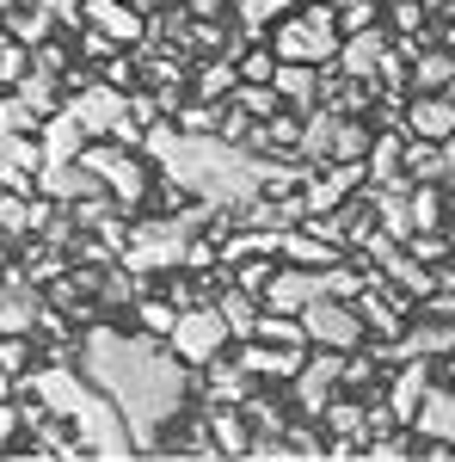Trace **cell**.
Instances as JSON below:
<instances>
[{"label": "cell", "instance_id": "6da1fadb", "mask_svg": "<svg viewBox=\"0 0 455 462\" xmlns=\"http://www.w3.org/2000/svg\"><path fill=\"white\" fill-rule=\"evenodd\" d=\"M80 376L123 413V426L136 438V450H160V426H173L185 413V364L167 339L154 333H123V327H86L74 339Z\"/></svg>", "mask_w": 455, "mask_h": 462}, {"label": "cell", "instance_id": "7a4b0ae2", "mask_svg": "<svg viewBox=\"0 0 455 462\" xmlns=\"http://www.w3.org/2000/svg\"><path fill=\"white\" fill-rule=\"evenodd\" d=\"M141 148L167 173V185L178 198H197V204L228 216L252 198H265V179H271V161H278V154H252L246 143H228V136H185L173 117H154L141 130Z\"/></svg>", "mask_w": 455, "mask_h": 462}, {"label": "cell", "instance_id": "3957f363", "mask_svg": "<svg viewBox=\"0 0 455 462\" xmlns=\"http://www.w3.org/2000/svg\"><path fill=\"white\" fill-rule=\"evenodd\" d=\"M19 394H37V401L74 431V444H80L86 457H105V462L136 457V438H130V426H123V413H117V407H111L80 370H68L62 357H50V364H37V370L25 364Z\"/></svg>", "mask_w": 455, "mask_h": 462}, {"label": "cell", "instance_id": "277c9868", "mask_svg": "<svg viewBox=\"0 0 455 462\" xmlns=\"http://www.w3.org/2000/svg\"><path fill=\"white\" fill-rule=\"evenodd\" d=\"M210 204H185L178 216H148V222H136L123 241H117V259H123V272H136V278H148V272H173L178 259H185V241H191V228L197 222H210Z\"/></svg>", "mask_w": 455, "mask_h": 462}, {"label": "cell", "instance_id": "5b68a950", "mask_svg": "<svg viewBox=\"0 0 455 462\" xmlns=\"http://www.w3.org/2000/svg\"><path fill=\"white\" fill-rule=\"evenodd\" d=\"M271 32V56L278 62H308V69H332V56H339V19H332V6L320 0V6H289L283 19L265 25Z\"/></svg>", "mask_w": 455, "mask_h": 462}, {"label": "cell", "instance_id": "8992f818", "mask_svg": "<svg viewBox=\"0 0 455 462\" xmlns=\"http://www.w3.org/2000/svg\"><path fill=\"white\" fill-rule=\"evenodd\" d=\"M74 161L99 179V191H105L117 210H136L141 198H148V161H141L136 148H123V143H86Z\"/></svg>", "mask_w": 455, "mask_h": 462}, {"label": "cell", "instance_id": "52a82bcc", "mask_svg": "<svg viewBox=\"0 0 455 462\" xmlns=\"http://www.w3.org/2000/svg\"><path fill=\"white\" fill-rule=\"evenodd\" d=\"M296 315H302L308 346H326V352H357V346L369 339V327L357 320V309H350L345 296H314V302H302Z\"/></svg>", "mask_w": 455, "mask_h": 462}, {"label": "cell", "instance_id": "ba28073f", "mask_svg": "<svg viewBox=\"0 0 455 462\" xmlns=\"http://www.w3.org/2000/svg\"><path fill=\"white\" fill-rule=\"evenodd\" d=\"M167 346L178 352V364H210V357L228 346V320H222L215 302H191V309H178V315H173Z\"/></svg>", "mask_w": 455, "mask_h": 462}, {"label": "cell", "instance_id": "9c48e42d", "mask_svg": "<svg viewBox=\"0 0 455 462\" xmlns=\"http://www.w3.org/2000/svg\"><path fill=\"white\" fill-rule=\"evenodd\" d=\"M62 106H68L74 124L86 130V143H93V136H117L123 124H136V117H130V93H117V87H105V80L80 87L74 99H62Z\"/></svg>", "mask_w": 455, "mask_h": 462}, {"label": "cell", "instance_id": "30bf717a", "mask_svg": "<svg viewBox=\"0 0 455 462\" xmlns=\"http://www.w3.org/2000/svg\"><path fill=\"white\" fill-rule=\"evenodd\" d=\"M339 370H345V352L308 346L302 370L289 376V389H296V407H302V420H320V407H326V401H332V389H339Z\"/></svg>", "mask_w": 455, "mask_h": 462}, {"label": "cell", "instance_id": "8fae6325", "mask_svg": "<svg viewBox=\"0 0 455 462\" xmlns=\"http://www.w3.org/2000/svg\"><path fill=\"white\" fill-rule=\"evenodd\" d=\"M37 173H43V148H37V130H19V136H0V191H37Z\"/></svg>", "mask_w": 455, "mask_h": 462}, {"label": "cell", "instance_id": "7c38bea8", "mask_svg": "<svg viewBox=\"0 0 455 462\" xmlns=\"http://www.w3.org/2000/svg\"><path fill=\"white\" fill-rule=\"evenodd\" d=\"M80 19L93 32H105L111 43H141L148 37V19H141V6H130V0H80Z\"/></svg>", "mask_w": 455, "mask_h": 462}, {"label": "cell", "instance_id": "4fadbf2b", "mask_svg": "<svg viewBox=\"0 0 455 462\" xmlns=\"http://www.w3.org/2000/svg\"><path fill=\"white\" fill-rule=\"evenodd\" d=\"M400 130H413L424 143H443L455 130V99L450 93H413V99L400 106Z\"/></svg>", "mask_w": 455, "mask_h": 462}, {"label": "cell", "instance_id": "5bb4252c", "mask_svg": "<svg viewBox=\"0 0 455 462\" xmlns=\"http://www.w3.org/2000/svg\"><path fill=\"white\" fill-rule=\"evenodd\" d=\"M406 431L413 438H424V444H450L455 450V389H424V401L413 407V420H406Z\"/></svg>", "mask_w": 455, "mask_h": 462}, {"label": "cell", "instance_id": "9a60e30c", "mask_svg": "<svg viewBox=\"0 0 455 462\" xmlns=\"http://www.w3.org/2000/svg\"><path fill=\"white\" fill-rule=\"evenodd\" d=\"M37 148H43V167H74V154L86 148V130L74 124L68 106H56L43 124H37Z\"/></svg>", "mask_w": 455, "mask_h": 462}, {"label": "cell", "instance_id": "2e32d148", "mask_svg": "<svg viewBox=\"0 0 455 462\" xmlns=\"http://www.w3.org/2000/svg\"><path fill=\"white\" fill-rule=\"evenodd\" d=\"M431 376H437V370H431V357H400V370L387 376V413H394L400 426L413 420V407L424 401V389H431Z\"/></svg>", "mask_w": 455, "mask_h": 462}, {"label": "cell", "instance_id": "e0dca14e", "mask_svg": "<svg viewBox=\"0 0 455 462\" xmlns=\"http://www.w3.org/2000/svg\"><path fill=\"white\" fill-rule=\"evenodd\" d=\"M382 50H387V37L376 32V25H363V32H345V37H339V56H332V69L350 74V80H376V69H382Z\"/></svg>", "mask_w": 455, "mask_h": 462}, {"label": "cell", "instance_id": "ac0fdd59", "mask_svg": "<svg viewBox=\"0 0 455 462\" xmlns=\"http://www.w3.org/2000/svg\"><path fill=\"white\" fill-rule=\"evenodd\" d=\"M302 357H308V346H271V339H246L241 352V370L259 383V376H278V383H289L296 370H302Z\"/></svg>", "mask_w": 455, "mask_h": 462}, {"label": "cell", "instance_id": "d6986e66", "mask_svg": "<svg viewBox=\"0 0 455 462\" xmlns=\"http://www.w3.org/2000/svg\"><path fill=\"white\" fill-rule=\"evenodd\" d=\"M363 185H413L400 173V130H369L363 148Z\"/></svg>", "mask_w": 455, "mask_h": 462}, {"label": "cell", "instance_id": "ffe728a7", "mask_svg": "<svg viewBox=\"0 0 455 462\" xmlns=\"http://www.w3.org/2000/svg\"><path fill=\"white\" fill-rule=\"evenodd\" d=\"M369 216L382 222L387 241H413V210H406V185H369Z\"/></svg>", "mask_w": 455, "mask_h": 462}, {"label": "cell", "instance_id": "44dd1931", "mask_svg": "<svg viewBox=\"0 0 455 462\" xmlns=\"http://www.w3.org/2000/svg\"><path fill=\"white\" fill-rule=\"evenodd\" d=\"M271 87H278V99L289 111H314L320 106V74L308 62H278L271 69Z\"/></svg>", "mask_w": 455, "mask_h": 462}, {"label": "cell", "instance_id": "7402d4cb", "mask_svg": "<svg viewBox=\"0 0 455 462\" xmlns=\"http://www.w3.org/2000/svg\"><path fill=\"white\" fill-rule=\"evenodd\" d=\"M215 284H222L215 309H222V320H228V339H252V327H259V296L241 290L234 278H222V272H215Z\"/></svg>", "mask_w": 455, "mask_h": 462}, {"label": "cell", "instance_id": "603a6c76", "mask_svg": "<svg viewBox=\"0 0 455 462\" xmlns=\"http://www.w3.org/2000/svg\"><path fill=\"white\" fill-rule=\"evenodd\" d=\"M278 259H289V265H332V259H339V247H332V241H320L314 228L302 222V228H283Z\"/></svg>", "mask_w": 455, "mask_h": 462}, {"label": "cell", "instance_id": "cb8c5ba5", "mask_svg": "<svg viewBox=\"0 0 455 462\" xmlns=\"http://www.w3.org/2000/svg\"><path fill=\"white\" fill-rule=\"evenodd\" d=\"M204 431H210L215 450H228V457H246V438H252V431H246V413H241V407L215 401V413L204 420Z\"/></svg>", "mask_w": 455, "mask_h": 462}, {"label": "cell", "instance_id": "d4e9b609", "mask_svg": "<svg viewBox=\"0 0 455 462\" xmlns=\"http://www.w3.org/2000/svg\"><path fill=\"white\" fill-rule=\"evenodd\" d=\"M320 426H326V438H345V444H363V438H369L363 407H350V401H339V394L320 407Z\"/></svg>", "mask_w": 455, "mask_h": 462}, {"label": "cell", "instance_id": "484cf974", "mask_svg": "<svg viewBox=\"0 0 455 462\" xmlns=\"http://www.w3.org/2000/svg\"><path fill=\"white\" fill-rule=\"evenodd\" d=\"M13 93H19V99H25L37 117H50V111L62 106V87H56V74H43V69H25L19 80H13Z\"/></svg>", "mask_w": 455, "mask_h": 462}, {"label": "cell", "instance_id": "4316f807", "mask_svg": "<svg viewBox=\"0 0 455 462\" xmlns=\"http://www.w3.org/2000/svg\"><path fill=\"white\" fill-rule=\"evenodd\" d=\"M191 87H197V99H228V93H234V87H241V69H234V56H210V62H204V69H197V80H191Z\"/></svg>", "mask_w": 455, "mask_h": 462}, {"label": "cell", "instance_id": "83f0119b", "mask_svg": "<svg viewBox=\"0 0 455 462\" xmlns=\"http://www.w3.org/2000/svg\"><path fill=\"white\" fill-rule=\"evenodd\" d=\"M210 394L215 401H228V407H241L246 394H252V376H246L241 364H222V352L210 357Z\"/></svg>", "mask_w": 455, "mask_h": 462}, {"label": "cell", "instance_id": "f1b7e54d", "mask_svg": "<svg viewBox=\"0 0 455 462\" xmlns=\"http://www.w3.org/2000/svg\"><path fill=\"white\" fill-rule=\"evenodd\" d=\"M252 339H271V346H308V333H302V315H283V309H259V327H252Z\"/></svg>", "mask_w": 455, "mask_h": 462}, {"label": "cell", "instance_id": "f546056e", "mask_svg": "<svg viewBox=\"0 0 455 462\" xmlns=\"http://www.w3.org/2000/svg\"><path fill=\"white\" fill-rule=\"evenodd\" d=\"M6 32H13L19 43H25V50H32V43H43V37H56V13H50L43 0H32L25 13H13V25H6Z\"/></svg>", "mask_w": 455, "mask_h": 462}, {"label": "cell", "instance_id": "4dcf8cb0", "mask_svg": "<svg viewBox=\"0 0 455 462\" xmlns=\"http://www.w3.org/2000/svg\"><path fill=\"white\" fill-rule=\"evenodd\" d=\"M363 148H369V124L339 117V124H332V154H326V161H363Z\"/></svg>", "mask_w": 455, "mask_h": 462}, {"label": "cell", "instance_id": "1f68e13d", "mask_svg": "<svg viewBox=\"0 0 455 462\" xmlns=\"http://www.w3.org/2000/svg\"><path fill=\"white\" fill-rule=\"evenodd\" d=\"M289 6H296V0H241V32L246 37H265V25L283 19Z\"/></svg>", "mask_w": 455, "mask_h": 462}, {"label": "cell", "instance_id": "d6a6232c", "mask_svg": "<svg viewBox=\"0 0 455 462\" xmlns=\"http://www.w3.org/2000/svg\"><path fill=\"white\" fill-rule=\"evenodd\" d=\"M37 124H43V117H37L19 93H6V99H0V136H19V130H37Z\"/></svg>", "mask_w": 455, "mask_h": 462}, {"label": "cell", "instance_id": "836d02e7", "mask_svg": "<svg viewBox=\"0 0 455 462\" xmlns=\"http://www.w3.org/2000/svg\"><path fill=\"white\" fill-rule=\"evenodd\" d=\"M332 19H339V37L363 32V25H376V0H339V6H332Z\"/></svg>", "mask_w": 455, "mask_h": 462}, {"label": "cell", "instance_id": "e575fe53", "mask_svg": "<svg viewBox=\"0 0 455 462\" xmlns=\"http://www.w3.org/2000/svg\"><path fill=\"white\" fill-rule=\"evenodd\" d=\"M173 302H136V320H141V333H154V339H167L173 333Z\"/></svg>", "mask_w": 455, "mask_h": 462}, {"label": "cell", "instance_id": "d590c367", "mask_svg": "<svg viewBox=\"0 0 455 462\" xmlns=\"http://www.w3.org/2000/svg\"><path fill=\"white\" fill-rule=\"evenodd\" d=\"M400 247L413 253L419 265H443V259H450V241H443V235H413V241H400Z\"/></svg>", "mask_w": 455, "mask_h": 462}, {"label": "cell", "instance_id": "8d00e7d4", "mask_svg": "<svg viewBox=\"0 0 455 462\" xmlns=\"http://www.w3.org/2000/svg\"><path fill=\"white\" fill-rule=\"evenodd\" d=\"M25 431V413H19V394H0V450H13V438Z\"/></svg>", "mask_w": 455, "mask_h": 462}, {"label": "cell", "instance_id": "74e56055", "mask_svg": "<svg viewBox=\"0 0 455 462\" xmlns=\"http://www.w3.org/2000/svg\"><path fill=\"white\" fill-rule=\"evenodd\" d=\"M25 69H32V56H25V43H19V37H13V43H0V80L13 87V80H19Z\"/></svg>", "mask_w": 455, "mask_h": 462}, {"label": "cell", "instance_id": "f35d334b", "mask_svg": "<svg viewBox=\"0 0 455 462\" xmlns=\"http://www.w3.org/2000/svg\"><path fill=\"white\" fill-rule=\"evenodd\" d=\"M141 69L136 62H123V56H105V87H117V93H136Z\"/></svg>", "mask_w": 455, "mask_h": 462}, {"label": "cell", "instance_id": "ab89813d", "mask_svg": "<svg viewBox=\"0 0 455 462\" xmlns=\"http://www.w3.org/2000/svg\"><path fill=\"white\" fill-rule=\"evenodd\" d=\"M234 69H241V80H271V69H278V56H271V50H246V56L234 62Z\"/></svg>", "mask_w": 455, "mask_h": 462}, {"label": "cell", "instance_id": "60d3db41", "mask_svg": "<svg viewBox=\"0 0 455 462\" xmlns=\"http://www.w3.org/2000/svg\"><path fill=\"white\" fill-rule=\"evenodd\" d=\"M74 50H80V56H86V62H105V56H117V43H111L105 32H93V25H86V32H80V43H74Z\"/></svg>", "mask_w": 455, "mask_h": 462}, {"label": "cell", "instance_id": "b9f144b4", "mask_svg": "<svg viewBox=\"0 0 455 462\" xmlns=\"http://www.w3.org/2000/svg\"><path fill=\"white\" fill-rule=\"evenodd\" d=\"M185 272H210L215 265V241H185V259H178Z\"/></svg>", "mask_w": 455, "mask_h": 462}, {"label": "cell", "instance_id": "7bdbcfd3", "mask_svg": "<svg viewBox=\"0 0 455 462\" xmlns=\"http://www.w3.org/2000/svg\"><path fill=\"white\" fill-rule=\"evenodd\" d=\"M222 6H228V0H185L191 19H222Z\"/></svg>", "mask_w": 455, "mask_h": 462}, {"label": "cell", "instance_id": "ee69618b", "mask_svg": "<svg viewBox=\"0 0 455 462\" xmlns=\"http://www.w3.org/2000/svg\"><path fill=\"white\" fill-rule=\"evenodd\" d=\"M197 302V284H173V309H191Z\"/></svg>", "mask_w": 455, "mask_h": 462}, {"label": "cell", "instance_id": "f6af8a7d", "mask_svg": "<svg viewBox=\"0 0 455 462\" xmlns=\"http://www.w3.org/2000/svg\"><path fill=\"white\" fill-rule=\"evenodd\" d=\"M443 173L455 179V130H450V136H443Z\"/></svg>", "mask_w": 455, "mask_h": 462}, {"label": "cell", "instance_id": "bcb514c9", "mask_svg": "<svg viewBox=\"0 0 455 462\" xmlns=\"http://www.w3.org/2000/svg\"><path fill=\"white\" fill-rule=\"evenodd\" d=\"M443 241H450V265H455V222H450V228H443Z\"/></svg>", "mask_w": 455, "mask_h": 462}]
</instances>
